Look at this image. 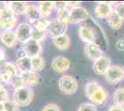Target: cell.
<instances>
[{"instance_id":"obj_12","label":"cell","mask_w":124,"mask_h":111,"mask_svg":"<svg viewBox=\"0 0 124 111\" xmlns=\"http://www.w3.org/2000/svg\"><path fill=\"white\" fill-rule=\"evenodd\" d=\"M89 18L88 11L82 7H73L70 9V23H78L81 21H86Z\"/></svg>"},{"instance_id":"obj_20","label":"cell","mask_w":124,"mask_h":111,"mask_svg":"<svg viewBox=\"0 0 124 111\" xmlns=\"http://www.w3.org/2000/svg\"><path fill=\"white\" fill-rule=\"evenodd\" d=\"M53 43L60 50H67L70 45V39L67 34H63L60 36L53 38Z\"/></svg>"},{"instance_id":"obj_41","label":"cell","mask_w":124,"mask_h":111,"mask_svg":"<svg viewBox=\"0 0 124 111\" xmlns=\"http://www.w3.org/2000/svg\"><path fill=\"white\" fill-rule=\"evenodd\" d=\"M3 87H4V86H3V85H2V84H1V83H0V89H2Z\"/></svg>"},{"instance_id":"obj_5","label":"cell","mask_w":124,"mask_h":111,"mask_svg":"<svg viewBox=\"0 0 124 111\" xmlns=\"http://www.w3.org/2000/svg\"><path fill=\"white\" fill-rule=\"evenodd\" d=\"M106 81L110 84H116L124 79L123 69L120 66H111L105 74Z\"/></svg>"},{"instance_id":"obj_17","label":"cell","mask_w":124,"mask_h":111,"mask_svg":"<svg viewBox=\"0 0 124 111\" xmlns=\"http://www.w3.org/2000/svg\"><path fill=\"white\" fill-rule=\"evenodd\" d=\"M25 15L31 23H35L40 19H42L39 8L37 7H35L34 5H28L25 12Z\"/></svg>"},{"instance_id":"obj_16","label":"cell","mask_w":124,"mask_h":111,"mask_svg":"<svg viewBox=\"0 0 124 111\" xmlns=\"http://www.w3.org/2000/svg\"><path fill=\"white\" fill-rule=\"evenodd\" d=\"M17 67L19 71L23 73V72H29V71H32V67H31V58L24 56V57H21L18 58L17 60Z\"/></svg>"},{"instance_id":"obj_6","label":"cell","mask_w":124,"mask_h":111,"mask_svg":"<svg viewBox=\"0 0 124 111\" xmlns=\"http://www.w3.org/2000/svg\"><path fill=\"white\" fill-rule=\"evenodd\" d=\"M23 51L25 53V56L31 58L41 55L43 51V46L40 42L30 39L28 42H26L23 44Z\"/></svg>"},{"instance_id":"obj_30","label":"cell","mask_w":124,"mask_h":111,"mask_svg":"<svg viewBox=\"0 0 124 111\" xmlns=\"http://www.w3.org/2000/svg\"><path fill=\"white\" fill-rule=\"evenodd\" d=\"M77 111H97V109L93 103H83L78 107Z\"/></svg>"},{"instance_id":"obj_1","label":"cell","mask_w":124,"mask_h":111,"mask_svg":"<svg viewBox=\"0 0 124 111\" xmlns=\"http://www.w3.org/2000/svg\"><path fill=\"white\" fill-rule=\"evenodd\" d=\"M85 94L86 96L93 102V105H102L106 103L108 94L107 90L100 86L97 81H89L85 85Z\"/></svg>"},{"instance_id":"obj_14","label":"cell","mask_w":124,"mask_h":111,"mask_svg":"<svg viewBox=\"0 0 124 111\" xmlns=\"http://www.w3.org/2000/svg\"><path fill=\"white\" fill-rule=\"evenodd\" d=\"M79 36L81 38V40L84 43L87 44H93L95 41V32L93 28L89 26H83L80 27L79 29Z\"/></svg>"},{"instance_id":"obj_10","label":"cell","mask_w":124,"mask_h":111,"mask_svg":"<svg viewBox=\"0 0 124 111\" xmlns=\"http://www.w3.org/2000/svg\"><path fill=\"white\" fill-rule=\"evenodd\" d=\"M84 54L90 60L95 61L96 59L101 58L103 56V51L101 50L100 45L97 44L93 43V44H87L84 46Z\"/></svg>"},{"instance_id":"obj_27","label":"cell","mask_w":124,"mask_h":111,"mask_svg":"<svg viewBox=\"0 0 124 111\" xmlns=\"http://www.w3.org/2000/svg\"><path fill=\"white\" fill-rule=\"evenodd\" d=\"M49 24H50V21H48L47 19L42 18L38 21L35 22V29L40 31V32H46Z\"/></svg>"},{"instance_id":"obj_21","label":"cell","mask_w":124,"mask_h":111,"mask_svg":"<svg viewBox=\"0 0 124 111\" xmlns=\"http://www.w3.org/2000/svg\"><path fill=\"white\" fill-rule=\"evenodd\" d=\"M21 76L25 85H36L39 83V75L34 71L21 72Z\"/></svg>"},{"instance_id":"obj_42","label":"cell","mask_w":124,"mask_h":111,"mask_svg":"<svg viewBox=\"0 0 124 111\" xmlns=\"http://www.w3.org/2000/svg\"><path fill=\"white\" fill-rule=\"evenodd\" d=\"M123 72H124V69H123Z\"/></svg>"},{"instance_id":"obj_38","label":"cell","mask_w":124,"mask_h":111,"mask_svg":"<svg viewBox=\"0 0 124 111\" xmlns=\"http://www.w3.org/2000/svg\"><path fill=\"white\" fill-rule=\"evenodd\" d=\"M7 6H8V3H6V2H3V1H0V11L2 10L3 8H5Z\"/></svg>"},{"instance_id":"obj_31","label":"cell","mask_w":124,"mask_h":111,"mask_svg":"<svg viewBox=\"0 0 124 111\" xmlns=\"http://www.w3.org/2000/svg\"><path fill=\"white\" fill-rule=\"evenodd\" d=\"M114 10L124 21V2H119L115 5Z\"/></svg>"},{"instance_id":"obj_8","label":"cell","mask_w":124,"mask_h":111,"mask_svg":"<svg viewBox=\"0 0 124 111\" xmlns=\"http://www.w3.org/2000/svg\"><path fill=\"white\" fill-rule=\"evenodd\" d=\"M110 67H111V60L108 57L106 56H102L101 58L93 61V71L97 75H105Z\"/></svg>"},{"instance_id":"obj_22","label":"cell","mask_w":124,"mask_h":111,"mask_svg":"<svg viewBox=\"0 0 124 111\" xmlns=\"http://www.w3.org/2000/svg\"><path fill=\"white\" fill-rule=\"evenodd\" d=\"M54 4L50 1H41L39 2V11L42 17L46 18L48 17L53 11Z\"/></svg>"},{"instance_id":"obj_33","label":"cell","mask_w":124,"mask_h":111,"mask_svg":"<svg viewBox=\"0 0 124 111\" xmlns=\"http://www.w3.org/2000/svg\"><path fill=\"white\" fill-rule=\"evenodd\" d=\"M8 100V93L5 87L0 89V103H5Z\"/></svg>"},{"instance_id":"obj_11","label":"cell","mask_w":124,"mask_h":111,"mask_svg":"<svg viewBox=\"0 0 124 111\" xmlns=\"http://www.w3.org/2000/svg\"><path fill=\"white\" fill-rule=\"evenodd\" d=\"M51 67L53 70H55L57 73H63L70 69V61L65 57H57L53 59Z\"/></svg>"},{"instance_id":"obj_26","label":"cell","mask_w":124,"mask_h":111,"mask_svg":"<svg viewBox=\"0 0 124 111\" xmlns=\"http://www.w3.org/2000/svg\"><path fill=\"white\" fill-rule=\"evenodd\" d=\"M31 67H32V71L34 72L43 70L45 68V59L41 56L31 58Z\"/></svg>"},{"instance_id":"obj_13","label":"cell","mask_w":124,"mask_h":111,"mask_svg":"<svg viewBox=\"0 0 124 111\" xmlns=\"http://www.w3.org/2000/svg\"><path fill=\"white\" fill-rule=\"evenodd\" d=\"M113 7L111 3L108 2H98L95 6L94 13L95 16L100 19H107L109 16V14L113 11Z\"/></svg>"},{"instance_id":"obj_29","label":"cell","mask_w":124,"mask_h":111,"mask_svg":"<svg viewBox=\"0 0 124 111\" xmlns=\"http://www.w3.org/2000/svg\"><path fill=\"white\" fill-rule=\"evenodd\" d=\"M4 104V111H20V106L13 100H8Z\"/></svg>"},{"instance_id":"obj_15","label":"cell","mask_w":124,"mask_h":111,"mask_svg":"<svg viewBox=\"0 0 124 111\" xmlns=\"http://www.w3.org/2000/svg\"><path fill=\"white\" fill-rule=\"evenodd\" d=\"M0 39L7 47H13L17 42L16 32L12 31H4L0 34Z\"/></svg>"},{"instance_id":"obj_36","label":"cell","mask_w":124,"mask_h":111,"mask_svg":"<svg viewBox=\"0 0 124 111\" xmlns=\"http://www.w3.org/2000/svg\"><path fill=\"white\" fill-rule=\"evenodd\" d=\"M108 111H124V107H121V106H118L116 105H113L111 106L108 108Z\"/></svg>"},{"instance_id":"obj_9","label":"cell","mask_w":124,"mask_h":111,"mask_svg":"<svg viewBox=\"0 0 124 111\" xmlns=\"http://www.w3.org/2000/svg\"><path fill=\"white\" fill-rule=\"evenodd\" d=\"M67 29L68 24L62 23L57 20H55V21H50V24L47 28L46 32L48 34H50V36H52V38H55V37L65 34V32H67Z\"/></svg>"},{"instance_id":"obj_32","label":"cell","mask_w":124,"mask_h":111,"mask_svg":"<svg viewBox=\"0 0 124 111\" xmlns=\"http://www.w3.org/2000/svg\"><path fill=\"white\" fill-rule=\"evenodd\" d=\"M42 111H60L59 106H57L55 103H49L46 106H45V107L43 108Z\"/></svg>"},{"instance_id":"obj_23","label":"cell","mask_w":124,"mask_h":111,"mask_svg":"<svg viewBox=\"0 0 124 111\" xmlns=\"http://www.w3.org/2000/svg\"><path fill=\"white\" fill-rule=\"evenodd\" d=\"M114 105L124 107V87L117 88L113 94Z\"/></svg>"},{"instance_id":"obj_18","label":"cell","mask_w":124,"mask_h":111,"mask_svg":"<svg viewBox=\"0 0 124 111\" xmlns=\"http://www.w3.org/2000/svg\"><path fill=\"white\" fill-rule=\"evenodd\" d=\"M8 6L9 7L11 11L14 13V15L25 14L27 7H28L26 2H21V1H11L8 3Z\"/></svg>"},{"instance_id":"obj_39","label":"cell","mask_w":124,"mask_h":111,"mask_svg":"<svg viewBox=\"0 0 124 111\" xmlns=\"http://www.w3.org/2000/svg\"><path fill=\"white\" fill-rule=\"evenodd\" d=\"M0 111H4V104L0 103Z\"/></svg>"},{"instance_id":"obj_3","label":"cell","mask_w":124,"mask_h":111,"mask_svg":"<svg viewBox=\"0 0 124 111\" xmlns=\"http://www.w3.org/2000/svg\"><path fill=\"white\" fill-rule=\"evenodd\" d=\"M17 19L8 6L0 11V28L4 31H11L15 26Z\"/></svg>"},{"instance_id":"obj_2","label":"cell","mask_w":124,"mask_h":111,"mask_svg":"<svg viewBox=\"0 0 124 111\" xmlns=\"http://www.w3.org/2000/svg\"><path fill=\"white\" fill-rule=\"evenodd\" d=\"M12 97L19 106H27L33 99V90L29 85H23L14 90Z\"/></svg>"},{"instance_id":"obj_37","label":"cell","mask_w":124,"mask_h":111,"mask_svg":"<svg viewBox=\"0 0 124 111\" xmlns=\"http://www.w3.org/2000/svg\"><path fill=\"white\" fill-rule=\"evenodd\" d=\"M6 58V53L4 51V49L2 47H0V62L3 61L4 59Z\"/></svg>"},{"instance_id":"obj_4","label":"cell","mask_w":124,"mask_h":111,"mask_svg":"<svg viewBox=\"0 0 124 111\" xmlns=\"http://www.w3.org/2000/svg\"><path fill=\"white\" fill-rule=\"evenodd\" d=\"M58 87L65 95H73L78 90V82L76 79L70 75L62 76L58 81Z\"/></svg>"},{"instance_id":"obj_7","label":"cell","mask_w":124,"mask_h":111,"mask_svg":"<svg viewBox=\"0 0 124 111\" xmlns=\"http://www.w3.org/2000/svg\"><path fill=\"white\" fill-rule=\"evenodd\" d=\"M31 32H32V28L29 23H26V22L21 23L15 32L17 41L25 44L31 38Z\"/></svg>"},{"instance_id":"obj_34","label":"cell","mask_w":124,"mask_h":111,"mask_svg":"<svg viewBox=\"0 0 124 111\" xmlns=\"http://www.w3.org/2000/svg\"><path fill=\"white\" fill-rule=\"evenodd\" d=\"M53 4H54V7L57 8V10L66 8L68 7V2H65V1H55L53 2Z\"/></svg>"},{"instance_id":"obj_40","label":"cell","mask_w":124,"mask_h":111,"mask_svg":"<svg viewBox=\"0 0 124 111\" xmlns=\"http://www.w3.org/2000/svg\"><path fill=\"white\" fill-rule=\"evenodd\" d=\"M1 74H2V66L0 65V77H1Z\"/></svg>"},{"instance_id":"obj_25","label":"cell","mask_w":124,"mask_h":111,"mask_svg":"<svg viewBox=\"0 0 124 111\" xmlns=\"http://www.w3.org/2000/svg\"><path fill=\"white\" fill-rule=\"evenodd\" d=\"M57 21L62 22V23H65L68 24L70 21V8L66 7V8H63L60 10H57Z\"/></svg>"},{"instance_id":"obj_19","label":"cell","mask_w":124,"mask_h":111,"mask_svg":"<svg viewBox=\"0 0 124 111\" xmlns=\"http://www.w3.org/2000/svg\"><path fill=\"white\" fill-rule=\"evenodd\" d=\"M107 21H108L109 27L113 30H119L123 24V20L116 13L115 10H113L109 14V16L107 18Z\"/></svg>"},{"instance_id":"obj_24","label":"cell","mask_w":124,"mask_h":111,"mask_svg":"<svg viewBox=\"0 0 124 111\" xmlns=\"http://www.w3.org/2000/svg\"><path fill=\"white\" fill-rule=\"evenodd\" d=\"M2 70L5 73L8 74V75H9L11 78L15 77V76H17L18 74L20 73V71H19V69H17V67L14 64L10 63V62L3 63V65H2Z\"/></svg>"},{"instance_id":"obj_35","label":"cell","mask_w":124,"mask_h":111,"mask_svg":"<svg viewBox=\"0 0 124 111\" xmlns=\"http://www.w3.org/2000/svg\"><path fill=\"white\" fill-rule=\"evenodd\" d=\"M116 47L119 51H124V39L119 40L116 44Z\"/></svg>"},{"instance_id":"obj_28","label":"cell","mask_w":124,"mask_h":111,"mask_svg":"<svg viewBox=\"0 0 124 111\" xmlns=\"http://www.w3.org/2000/svg\"><path fill=\"white\" fill-rule=\"evenodd\" d=\"M46 32H40L34 28V29H32V32H31V39L35 40L37 42H41L46 38Z\"/></svg>"}]
</instances>
